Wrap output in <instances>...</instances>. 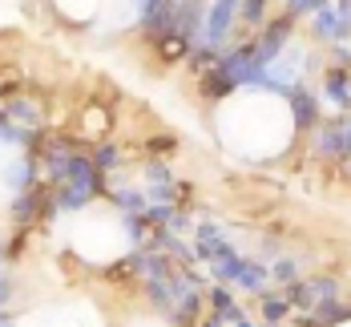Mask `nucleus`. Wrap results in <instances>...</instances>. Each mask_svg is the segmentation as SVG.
I'll return each mask as SVG.
<instances>
[{"instance_id": "obj_1", "label": "nucleus", "mask_w": 351, "mask_h": 327, "mask_svg": "<svg viewBox=\"0 0 351 327\" xmlns=\"http://www.w3.org/2000/svg\"><path fill=\"white\" fill-rule=\"evenodd\" d=\"M49 198H53V182H33L29 190L12 194L8 202V218H12V230H36L45 222V210H49Z\"/></svg>"}, {"instance_id": "obj_2", "label": "nucleus", "mask_w": 351, "mask_h": 327, "mask_svg": "<svg viewBox=\"0 0 351 327\" xmlns=\"http://www.w3.org/2000/svg\"><path fill=\"white\" fill-rule=\"evenodd\" d=\"M287 113H291V130H295V138H307L311 130H315L319 121H323V97H319L311 85H291L287 93H279Z\"/></svg>"}, {"instance_id": "obj_3", "label": "nucleus", "mask_w": 351, "mask_h": 327, "mask_svg": "<svg viewBox=\"0 0 351 327\" xmlns=\"http://www.w3.org/2000/svg\"><path fill=\"white\" fill-rule=\"evenodd\" d=\"M239 4L243 0H210L206 4V25H202V45L210 49H230L239 33Z\"/></svg>"}, {"instance_id": "obj_4", "label": "nucleus", "mask_w": 351, "mask_h": 327, "mask_svg": "<svg viewBox=\"0 0 351 327\" xmlns=\"http://www.w3.org/2000/svg\"><path fill=\"white\" fill-rule=\"evenodd\" d=\"M194 254H198V267H210L218 258H230V254H243L234 243H230V230L214 218H202L194 222Z\"/></svg>"}, {"instance_id": "obj_5", "label": "nucleus", "mask_w": 351, "mask_h": 327, "mask_svg": "<svg viewBox=\"0 0 351 327\" xmlns=\"http://www.w3.org/2000/svg\"><path fill=\"white\" fill-rule=\"evenodd\" d=\"M73 130H77V138H81V142L93 149L97 142H106L109 134H113V113H109L101 101H89V106H81L77 121H73Z\"/></svg>"}, {"instance_id": "obj_6", "label": "nucleus", "mask_w": 351, "mask_h": 327, "mask_svg": "<svg viewBox=\"0 0 351 327\" xmlns=\"http://www.w3.org/2000/svg\"><path fill=\"white\" fill-rule=\"evenodd\" d=\"M319 93L339 109V113H348L351 109V65H323V73H319Z\"/></svg>"}, {"instance_id": "obj_7", "label": "nucleus", "mask_w": 351, "mask_h": 327, "mask_svg": "<svg viewBox=\"0 0 351 327\" xmlns=\"http://www.w3.org/2000/svg\"><path fill=\"white\" fill-rule=\"evenodd\" d=\"M311 149H315L319 162H331L339 166L343 162V138H339V117H323L315 130H311Z\"/></svg>"}, {"instance_id": "obj_8", "label": "nucleus", "mask_w": 351, "mask_h": 327, "mask_svg": "<svg viewBox=\"0 0 351 327\" xmlns=\"http://www.w3.org/2000/svg\"><path fill=\"white\" fill-rule=\"evenodd\" d=\"M45 174H40V158L36 154H21L16 162H8L4 170H0V182L12 190V194H21V190H29L33 182H40Z\"/></svg>"}, {"instance_id": "obj_9", "label": "nucleus", "mask_w": 351, "mask_h": 327, "mask_svg": "<svg viewBox=\"0 0 351 327\" xmlns=\"http://www.w3.org/2000/svg\"><path fill=\"white\" fill-rule=\"evenodd\" d=\"M4 113H8V121H16V125H25V130H40V125H49V121H45V97L16 93V97L4 101Z\"/></svg>"}, {"instance_id": "obj_10", "label": "nucleus", "mask_w": 351, "mask_h": 327, "mask_svg": "<svg viewBox=\"0 0 351 327\" xmlns=\"http://www.w3.org/2000/svg\"><path fill=\"white\" fill-rule=\"evenodd\" d=\"M250 299H254V307H258V319H263V324H287V319L295 315V307L287 303L282 287H267V291H258V295H250Z\"/></svg>"}, {"instance_id": "obj_11", "label": "nucleus", "mask_w": 351, "mask_h": 327, "mask_svg": "<svg viewBox=\"0 0 351 327\" xmlns=\"http://www.w3.org/2000/svg\"><path fill=\"white\" fill-rule=\"evenodd\" d=\"M234 287L243 291V295H258V291L271 287V263L267 258H254V254H246L243 258V271H239V283Z\"/></svg>"}, {"instance_id": "obj_12", "label": "nucleus", "mask_w": 351, "mask_h": 327, "mask_svg": "<svg viewBox=\"0 0 351 327\" xmlns=\"http://www.w3.org/2000/svg\"><path fill=\"white\" fill-rule=\"evenodd\" d=\"M271 16H275V0H243V4H239V29H243V33H234V36L258 33Z\"/></svg>"}, {"instance_id": "obj_13", "label": "nucleus", "mask_w": 351, "mask_h": 327, "mask_svg": "<svg viewBox=\"0 0 351 327\" xmlns=\"http://www.w3.org/2000/svg\"><path fill=\"white\" fill-rule=\"evenodd\" d=\"M109 202L117 215H145L149 194H145V186H109Z\"/></svg>"}, {"instance_id": "obj_14", "label": "nucleus", "mask_w": 351, "mask_h": 327, "mask_svg": "<svg viewBox=\"0 0 351 327\" xmlns=\"http://www.w3.org/2000/svg\"><path fill=\"white\" fill-rule=\"evenodd\" d=\"M190 40L182 33H166V36H158L154 40V53H158V61L162 65H186V57H190Z\"/></svg>"}, {"instance_id": "obj_15", "label": "nucleus", "mask_w": 351, "mask_h": 327, "mask_svg": "<svg viewBox=\"0 0 351 327\" xmlns=\"http://www.w3.org/2000/svg\"><path fill=\"white\" fill-rule=\"evenodd\" d=\"M89 154H93V162H97V170H101V174H117V170L130 162V149H125V145H117V142H109V138H106V142H97Z\"/></svg>"}, {"instance_id": "obj_16", "label": "nucleus", "mask_w": 351, "mask_h": 327, "mask_svg": "<svg viewBox=\"0 0 351 327\" xmlns=\"http://www.w3.org/2000/svg\"><path fill=\"white\" fill-rule=\"evenodd\" d=\"M311 21V40H319V45H335L339 40V12L327 4V8H319L315 16H307Z\"/></svg>"}, {"instance_id": "obj_17", "label": "nucleus", "mask_w": 351, "mask_h": 327, "mask_svg": "<svg viewBox=\"0 0 351 327\" xmlns=\"http://www.w3.org/2000/svg\"><path fill=\"white\" fill-rule=\"evenodd\" d=\"M295 279H303V267H299V258L295 254H275L271 258V283L275 287H287V283H295Z\"/></svg>"}, {"instance_id": "obj_18", "label": "nucleus", "mask_w": 351, "mask_h": 327, "mask_svg": "<svg viewBox=\"0 0 351 327\" xmlns=\"http://www.w3.org/2000/svg\"><path fill=\"white\" fill-rule=\"evenodd\" d=\"M218 57H222L218 49H210V45H202V40H198V45L190 49V57H186V69L194 73V77H202V73H210L214 65H218Z\"/></svg>"}, {"instance_id": "obj_19", "label": "nucleus", "mask_w": 351, "mask_h": 327, "mask_svg": "<svg viewBox=\"0 0 351 327\" xmlns=\"http://www.w3.org/2000/svg\"><path fill=\"white\" fill-rule=\"evenodd\" d=\"M243 258L246 254H230V258H218V263H210V279L214 283H239V271H243Z\"/></svg>"}, {"instance_id": "obj_20", "label": "nucleus", "mask_w": 351, "mask_h": 327, "mask_svg": "<svg viewBox=\"0 0 351 327\" xmlns=\"http://www.w3.org/2000/svg\"><path fill=\"white\" fill-rule=\"evenodd\" d=\"M121 226H125V243H130V247H145V239H149V218L145 215H121Z\"/></svg>"}, {"instance_id": "obj_21", "label": "nucleus", "mask_w": 351, "mask_h": 327, "mask_svg": "<svg viewBox=\"0 0 351 327\" xmlns=\"http://www.w3.org/2000/svg\"><path fill=\"white\" fill-rule=\"evenodd\" d=\"M331 0H282V12L287 16H295V21H303V16H315L319 8H327Z\"/></svg>"}, {"instance_id": "obj_22", "label": "nucleus", "mask_w": 351, "mask_h": 327, "mask_svg": "<svg viewBox=\"0 0 351 327\" xmlns=\"http://www.w3.org/2000/svg\"><path fill=\"white\" fill-rule=\"evenodd\" d=\"M12 303H16V275L0 271V307H12Z\"/></svg>"}, {"instance_id": "obj_23", "label": "nucleus", "mask_w": 351, "mask_h": 327, "mask_svg": "<svg viewBox=\"0 0 351 327\" xmlns=\"http://www.w3.org/2000/svg\"><path fill=\"white\" fill-rule=\"evenodd\" d=\"M327 53H331V65H351V49H348V40H335V45H331Z\"/></svg>"}, {"instance_id": "obj_24", "label": "nucleus", "mask_w": 351, "mask_h": 327, "mask_svg": "<svg viewBox=\"0 0 351 327\" xmlns=\"http://www.w3.org/2000/svg\"><path fill=\"white\" fill-rule=\"evenodd\" d=\"M339 117V138H343V158L351 154V109L348 113H335Z\"/></svg>"}, {"instance_id": "obj_25", "label": "nucleus", "mask_w": 351, "mask_h": 327, "mask_svg": "<svg viewBox=\"0 0 351 327\" xmlns=\"http://www.w3.org/2000/svg\"><path fill=\"white\" fill-rule=\"evenodd\" d=\"M194 327H230V324H226V315H222V311H210V307H206V311H202V319H198Z\"/></svg>"}, {"instance_id": "obj_26", "label": "nucleus", "mask_w": 351, "mask_h": 327, "mask_svg": "<svg viewBox=\"0 0 351 327\" xmlns=\"http://www.w3.org/2000/svg\"><path fill=\"white\" fill-rule=\"evenodd\" d=\"M149 149L158 154V149H174V138L170 134H158V138H149Z\"/></svg>"}, {"instance_id": "obj_27", "label": "nucleus", "mask_w": 351, "mask_h": 327, "mask_svg": "<svg viewBox=\"0 0 351 327\" xmlns=\"http://www.w3.org/2000/svg\"><path fill=\"white\" fill-rule=\"evenodd\" d=\"M0 327H16V319H12V311H8V307H0Z\"/></svg>"}, {"instance_id": "obj_28", "label": "nucleus", "mask_w": 351, "mask_h": 327, "mask_svg": "<svg viewBox=\"0 0 351 327\" xmlns=\"http://www.w3.org/2000/svg\"><path fill=\"white\" fill-rule=\"evenodd\" d=\"M339 170H343V178L351 182V154H348V158H343V162H339Z\"/></svg>"}, {"instance_id": "obj_29", "label": "nucleus", "mask_w": 351, "mask_h": 327, "mask_svg": "<svg viewBox=\"0 0 351 327\" xmlns=\"http://www.w3.org/2000/svg\"><path fill=\"white\" fill-rule=\"evenodd\" d=\"M0 263H8V243L0 239Z\"/></svg>"}]
</instances>
